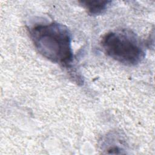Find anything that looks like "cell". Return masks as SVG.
Wrapping results in <instances>:
<instances>
[{
  "label": "cell",
  "instance_id": "cell-2",
  "mask_svg": "<svg viewBox=\"0 0 155 155\" xmlns=\"http://www.w3.org/2000/svg\"><path fill=\"white\" fill-rule=\"evenodd\" d=\"M101 44L107 56L126 65H136L145 58V50L140 40L128 30L107 33L102 36Z\"/></svg>",
  "mask_w": 155,
  "mask_h": 155
},
{
  "label": "cell",
  "instance_id": "cell-1",
  "mask_svg": "<svg viewBox=\"0 0 155 155\" xmlns=\"http://www.w3.org/2000/svg\"><path fill=\"white\" fill-rule=\"evenodd\" d=\"M28 31L35 48L43 57L64 67L70 65L73 59L71 36L65 25L55 22L39 24Z\"/></svg>",
  "mask_w": 155,
  "mask_h": 155
},
{
  "label": "cell",
  "instance_id": "cell-3",
  "mask_svg": "<svg viewBox=\"0 0 155 155\" xmlns=\"http://www.w3.org/2000/svg\"><path fill=\"white\" fill-rule=\"evenodd\" d=\"M80 4L91 15L103 13L111 3L110 1H82Z\"/></svg>",
  "mask_w": 155,
  "mask_h": 155
}]
</instances>
